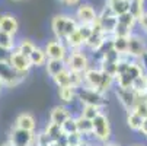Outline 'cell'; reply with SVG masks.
Instances as JSON below:
<instances>
[{"label":"cell","instance_id":"cell-24","mask_svg":"<svg viewBox=\"0 0 147 146\" xmlns=\"http://www.w3.org/2000/svg\"><path fill=\"white\" fill-rule=\"evenodd\" d=\"M115 83H117V88H122V89H131L133 88V83H134V77L128 73H121L115 76Z\"/></svg>","mask_w":147,"mask_h":146},{"label":"cell","instance_id":"cell-40","mask_svg":"<svg viewBox=\"0 0 147 146\" xmlns=\"http://www.w3.org/2000/svg\"><path fill=\"white\" fill-rule=\"evenodd\" d=\"M138 61H140V65H141V67L144 69V72L147 73V53H146V54H144V56H143V57H141V58L138 60Z\"/></svg>","mask_w":147,"mask_h":146},{"label":"cell","instance_id":"cell-49","mask_svg":"<svg viewBox=\"0 0 147 146\" xmlns=\"http://www.w3.org/2000/svg\"><path fill=\"white\" fill-rule=\"evenodd\" d=\"M89 146H102V145H89Z\"/></svg>","mask_w":147,"mask_h":146},{"label":"cell","instance_id":"cell-12","mask_svg":"<svg viewBox=\"0 0 147 146\" xmlns=\"http://www.w3.org/2000/svg\"><path fill=\"white\" fill-rule=\"evenodd\" d=\"M100 82H102V70L100 69L90 67V69H88L85 73H83V85L88 86V88L99 91Z\"/></svg>","mask_w":147,"mask_h":146},{"label":"cell","instance_id":"cell-27","mask_svg":"<svg viewBox=\"0 0 147 146\" xmlns=\"http://www.w3.org/2000/svg\"><path fill=\"white\" fill-rule=\"evenodd\" d=\"M35 48H36V45L32 43L31 39H25V38H24V39L19 41V44L16 45L15 50H18L20 54H24V56H26V57L29 58V56L32 54V51H34Z\"/></svg>","mask_w":147,"mask_h":146},{"label":"cell","instance_id":"cell-36","mask_svg":"<svg viewBox=\"0 0 147 146\" xmlns=\"http://www.w3.org/2000/svg\"><path fill=\"white\" fill-rule=\"evenodd\" d=\"M79 34L82 35V38L85 39V43L93 35V25H80L79 24V28H77Z\"/></svg>","mask_w":147,"mask_h":146},{"label":"cell","instance_id":"cell-15","mask_svg":"<svg viewBox=\"0 0 147 146\" xmlns=\"http://www.w3.org/2000/svg\"><path fill=\"white\" fill-rule=\"evenodd\" d=\"M15 127L18 129H22V130H28V132H34L35 127H36V123H35V118L28 114V113H24V114H19L15 120Z\"/></svg>","mask_w":147,"mask_h":146},{"label":"cell","instance_id":"cell-34","mask_svg":"<svg viewBox=\"0 0 147 146\" xmlns=\"http://www.w3.org/2000/svg\"><path fill=\"white\" fill-rule=\"evenodd\" d=\"M133 34H134V28H128V26H125V25L117 24L112 37H124V38H130Z\"/></svg>","mask_w":147,"mask_h":146},{"label":"cell","instance_id":"cell-48","mask_svg":"<svg viewBox=\"0 0 147 146\" xmlns=\"http://www.w3.org/2000/svg\"><path fill=\"white\" fill-rule=\"evenodd\" d=\"M34 146H45V145H36V143H35V145H34Z\"/></svg>","mask_w":147,"mask_h":146},{"label":"cell","instance_id":"cell-1","mask_svg":"<svg viewBox=\"0 0 147 146\" xmlns=\"http://www.w3.org/2000/svg\"><path fill=\"white\" fill-rule=\"evenodd\" d=\"M67 67L71 72L77 73H85L88 69H90V61L86 53H83V50H71L66 58Z\"/></svg>","mask_w":147,"mask_h":146},{"label":"cell","instance_id":"cell-14","mask_svg":"<svg viewBox=\"0 0 147 146\" xmlns=\"http://www.w3.org/2000/svg\"><path fill=\"white\" fill-rule=\"evenodd\" d=\"M71 117V111L63 104V105H55L51 111H50V121L55 123L58 126H61L66 120H69Z\"/></svg>","mask_w":147,"mask_h":146},{"label":"cell","instance_id":"cell-16","mask_svg":"<svg viewBox=\"0 0 147 146\" xmlns=\"http://www.w3.org/2000/svg\"><path fill=\"white\" fill-rule=\"evenodd\" d=\"M76 123H77V133H80L83 137L88 136H93V124L92 120H88L83 115L76 117Z\"/></svg>","mask_w":147,"mask_h":146},{"label":"cell","instance_id":"cell-23","mask_svg":"<svg viewBox=\"0 0 147 146\" xmlns=\"http://www.w3.org/2000/svg\"><path fill=\"white\" fill-rule=\"evenodd\" d=\"M128 39H130V38L112 37V48H114L118 54H121V56L128 54Z\"/></svg>","mask_w":147,"mask_h":146},{"label":"cell","instance_id":"cell-8","mask_svg":"<svg viewBox=\"0 0 147 146\" xmlns=\"http://www.w3.org/2000/svg\"><path fill=\"white\" fill-rule=\"evenodd\" d=\"M9 66L15 72H18L19 75H22V76H25L29 72V69L32 67L29 58L26 56H24V54H20L18 50H13L12 51L10 58H9Z\"/></svg>","mask_w":147,"mask_h":146},{"label":"cell","instance_id":"cell-11","mask_svg":"<svg viewBox=\"0 0 147 146\" xmlns=\"http://www.w3.org/2000/svg\"><path fill=\"white\" fill-rule=\"evenodd\" d=\"M115 95H117L118 101H119L128 111H131V110L134 108L136 102H137V96H138L133 89H122V88H117Z\"/></svg>","mask_w":147,"mask_h":146},{"label":"cell","instance_id":"cell-10","mask_svg":"<svg viewBox=\"0 0 147 146\" xmlns=\"http://www.w3.org/2000/svg\"><path fill=\"white\" fill-rule=\"evenodd\" d=\"M69 16L70 15L58 13V15H55L53 18V20H51V29H53V34L55 35L57 39L64 41V38H66V26H67V22H69Z\"/></svg>","mask_w":147,"mask_h":146},{"label":"cell","instance_id":"cell-47","mask_svg":"<svg viewBox=\"0 0 147 146\" xmlns=\"http://www.w3.org/2000/svg\"><path fill=\"white\" fill-rule=\"evenodd\" d=\"M133 146H144V145H141V143H137V145H133Z\"/></svg>","mask_w":147,"mask_h":146},{"label":"cell","instance_id":"cell-46","mask_svg":"<svg viewBox=\"0 0 147 146\" xmlns=\"http://www.w3.org/2000/svg\"><path fill=\"white\" fill-rule=\"evenodd\" d=\"M2 88H3V83H2V80H0V91H2Z\"/></svg>","mask_w":147,"mask_h":146},{"label":"cell","instance_id":"cell-25","mask_svg":"<svg viewBox=\"0 0 147 146\" xmlns=\"http://www.w3.org/2000/svg\"><path fill=\"white\" fill-rule=\"evenodd\" d=\"M137 102H136V105L131 111L137 113L140 117L143 118H147V96L146 94H137Z\"/></svg>","mask_w":147,"mask_h":146},{"label":"cell","instance_id":"cell-30","mask_svg":"<svg viewBox=\"0 0 147 146\" xmlns=\"http://www.w3.org/2000/svg\"><path fill=\"white\" fill-rule=\"evenodd\" d=\"M100 113H102L100 108L96 107V105H82V110H80V115H83V117L88 118V120H93Z\"/></svg>","mask_w":147,"mask_h":146},{"label":"cell","instance_id":"cell-20","mask_svg":"<svg viewBox=\"0 0 147 146\" xmlns=\"http://www.w3.org/2000/svg\"><path fill=\"white\" fill-rule=\"evenodd\" d=\"M44 132L48 134L51 142H60V140L64 139V136H66L64 132H63V129H61V126H58V124H55V123H51V121L47 123Z\"/></svg>","mask_w":147,"mask_h":146},{"label":"cell","instance_id":"cell-41","mask_svg":"<svg viewBox=\"0 0 147 146\" xmlns=\"http://www.w3.org/2000/svg\"><path fill=\"white\" fill-rule=\"evenodd\" d=\"M140 132H141V134L147 136V118H144V121H143V126H141Z\"/></svg>","mask_w":147,"mask_h":146},{"label":"cell","instance_id":"cell-28","mask_svg":"<svg viewBox=\"0 0 147 146\" xmlns=\"http://www.w3.org/2000/svg\"><path fill=\"white\" fill-rule=\"evenodd\" d=\"M16 45L18 44H16V41H15V35H10L7 32L0 31V47L13 51L16 48Z\"/></svg>","mask_w":147,"mask_h":146},{"label":"cell","instance_id":"cell-37","mask_svg":"<svg viewBox=\"0 0 147 146\" xmlns=\"http://www.w3.org/2000/svg\"><path fill=\"white\" fill-rule=\"evenodd\" d=\"M10 54H12V51H10V50H6V48H3V47H0V65L9 63Z\"/></svg>","mask_w":147,"mask_h":146},{"label":"cell","instance_id":"cell-29","mask_svg":"<svg viewBox=\"0 0 147 146\" xmlns=\"http://www.w3.org/2000/svg\"><path fill=\"white\" fill-rule=\"evenodd\" d=\"M53 80H54V83H55L58 88H63V86H71V82H70V70H69V67H67L66 70L60 72L57 76H54Z\"/></svg>","mask_w":147,"mask_h":146},{"label":"cell","instance_id":"cell-2","mask_svg":"<svg viewBox=\"0 0 147 146\" xmlns=\"http://www.w3.org/2000/svg\"><path fill=\"white\" fill-rule=\"evenodd\" d=\"M77 99L83 104V105H96L99 108H102L105 105V94L88 88V86H80L77 88Z\"/></svg>","mask_w":147,"mask_h":146},{"label":"cell","instance_id":"cell-6","mask_svg":"<svg viewBox=\"0 0 147 146\" xmlns=\"http://www.w3.org/2000/svg\"><path fill=\"white\" fill-rule=\"evenodd\" d=\"M147 53V39L138 34H133L128 39V56L134 60H140Z\"/></svg>","mask_w":147,"mask_h":146},{"label":"cell","instance_id":"cell-7","mask_svg":"<svg viewBox=\"0 0 147 146\" xmlns=\"http://www.w3.org/2000/svg\"><path fill=\"white\" fill-rule=\"evenodd\" d=\"M9 142L13 146H34L35 145V134H34V132L13 127L10 130Z\"/></svg>","mask_w":147,"mask_h":146},{"label":"cell","instance_id":"cell-44","mask_svg":"<svg viewBox=\"0 0 147 146\" xmlns=\"http://www.w3.org/2000/svg\"><path fill=\"white\" fill-rule=\"evenodd\" d=\"M130 3H144L146 0H128Z\"/></svg>","mask_w":147,"mask_h":146},{"label":"cell","instance_id":"cell-38","mask_svg":"<svg viewBox=\"0 0 147 146\" xmlns=\"http://www.w3.org/2000/svg\"><path fill=\"white\" fill-rule=\"evenodd\" d=\"M137 24H138V25L141 26V29H143V31L147 34V10H146V12L141 15V18L137 20Z\"/></svg>","mask_w":147,"mask_h":146},{"label":"cell","instance_id":"cell-51","mask_svg":"<svg viewBox=\"0 0 147 146\" xmlns=\"http://www.w3.org/2000/svg\"><path fill=\"white\" fill-rule=\"evenodd\" d=\"M146 80H147V73H146Z\"/></svg>","mask_w":147,"mask_h":146},{"label":"cell","instance_id":"cell-18","mask_svg":"<svg viewBox=\"0 0 147 146\" xmlns=\"http://www.w3.org/2000/svg\"><path fill=\"white\" fill-rule=\"evenodd\" d=\"M107 6L111 9V12L115 16H119L130 10V2L128 0H107Z\"/></svg>","mask_w":147,"mask_h":146},{"label":"cell","instance_id":"cell-50","mask_svg":"<svg viewBox=\"0 0 147 146\" xmlns=\"http://www.w3.org/2000/svg\"><path fill=\"white\" fill-rule=\"evenodd\" d=\"M15 2H22V0H15Z\"/></svg>","mask_w":147,"mask_h":146},{"label":"cell","instance_id":"cell-43","mask_svg":"<svg viewBox=\"0 0 147 146\" xmlns=\"http://www.w3.org/2000/svg\"><path fill=\"white\" fill-rule=\"evenodd\" d=\"M102 146H119V145H117V143H112V142H107V143H103Z\"/></svg>","mask_w":147,"mask_h":146},{"label":"cell","instance_id":"cell-42","mask_svg":"<svg viewBox=\"0 0 147 146\" xmlns=\"http://www.w3.org/2000/svg\"><path fill=\"white\" fill-rule=\"evenodd\" d=\"M48 146H64V145H63L61 142H51Z\"/></svg>","mask_w":147,"mask_h":146},{"label":"cell","instance_id":"cell-19","mask_svg":"<svg viewBox=\"0 0 147 146\" xmlns=\"http://www.w3.org/2000/svg\"><path fill=\"white\" fill-rule=\"evenodd\" d=\"M29 61H31V65L35 66V67L45 66L47 61H48V57H47L45 50L41 48V47H36V48L32 51V54L29 56Z\"/></svg>","mask_w":147,"mask_h":146},{"label":"cell","instance_id":"cell-21","mask_svg":"<svg viewBox=\"0 0 147 146\" xmlns=\"http://www.w3.org/2000/svg\"><path fill=\"white\" fill-rule=\"evenodd\" d=\"M58 96L61 99V102L64 104H71L77 99V89L73 86H63L58 88Z\"/></svg>","mask_w":147,"mask_h":146},{"label":"cell","instance_id":"cell-26","mask_svg":"<svg viewBox=\"0 0 147 146\" xmlns=\"http://www.w3.org/2000/svg\"><path fill=\"white\" fill-rule=\"evenodd\" d=\"M143 121H144V118L140 117L134 111H130L128 115H127V124H128V127L131 130H134V132H140V129L143 126Z\"/></svg>","mask_w":147,"mask_h":146},{"label":"cell","instance_id":"cell-32","mask_svg":"<svg viewBox=\"0 0 147 146\" xmlns=\"http://www.w3.org/2000/svg\"><path fill=\"white\" fill-rule=\"evenodd\" d=\"M61 129L64 132V134H73L77 133V123H76V117H70L69 120H66L61 124Z\"/></svg>","mask_w":147,"mask_h":146},{"label":"cell","instance_id":"cell-39","mask_svg":"<svg viewBox=\"0 0 147 146\" xmlns=\"http://www.w3.org/2000/svg\"><path fill=\"white\" fill-rule=\"evenodd\" d=\"M60 2L64 6H69V7H77L82 3V0H60Z\"/></svg>","mask_w":147,"mask_h":146},{"label":"cell","instance_id":"cell-13","mask_svg":"<svg viewBox=\"0 0 147 146\" xmlns=\"http://www.w3.org/2000/svg\"><path fill=\"white\" fill-rule=\"evenodd\" d=\"M0 31L7 32L10 35H16L19 31V22L16 16H13L12 13L0 15Z\"/></svg>","mask_w":147,"mask_h":146},{"label":"cell","instance_id":"cell-31","mask_svg":"<svg viewBox=\"0 0 147 146\" xmlns=\"http://www.w3.org/2000/svg\"><path fill=\"white\" fill-rule=\"evenodd\" d=\"M117 20H118V24L125 25V26H128V28H134V26L137 25V19H136L130 12H125V13L117 16Z\"/></svg>","mask_w":147,"mask_h":146},{"label":"cell","instance_id":"cell-45","mask_svg":"<svg viewBox=\"0 0 147 146\" xmlns=\"http://www.w3.org/2000/svg\"><path fill=\"white\" fill-rule=\"evenodd\" d=\"M0 146H13V145H12V143H10L9 140H7V142H5L3 145H0Z\"/></svg>","mask_w":147,"mask_h":146},{"label":"cell","instance_id":"cell-4","mask_svg":"<svg viewBox=\"0 0 147 146\" xmlns=\"http://www.w3.org/2000/svg\"><path fill=\"white\" fill-rule=\"evenodd\" d=\"M99 13L90 3H80L76 7V15L74 18L77 19V22L80 25H93L98 22Z\"/></svg>","mask_w":147,"mask_h":146},{"label":"cell","instance_id":"cell-5","mask_svg":"<svg viewBox=\"0 0 147 146\" xmlns=\"http://www.w3.org/2000/svg\"><path fill=\"white\" fill-rule=\"evenodd\" d=\"M44 50L47 53V57L53 58V60H66L67 56H69V48L64 44V41L57 39V38L55 39H50L48 43L45 44Z\"/></svg>","mask_w":147,"mask_h":146},{"label":"cell","instance_id":"cell-52","mask_svg":"<svg viewBox=\"0 0 147 146\" xmlns=\"http://www.w3.org/2000/svg\"><path fill=\"white\" fill-rule=\"evenodd\" d=\"M146 39H147V38H146Z\"/></svg>","mask_w":147,"mask_h":146},{"label":"cell","instance_id":"cell-3","mask_svg":"<svg viewBox=\"0 0 147 146\" xmlns=\"http://www.w3.org/2000/svg\"><path fill=\"white\" fill-rule=\"evenodd\" d=\"M93 124V137L98 142L107 143L111 137V124H109V118L105 115L103 113H100L98 117H95L92 120Z\"/></svg>","mask_w":147,"mask_h":146},{"label":"cell","instance_id":"cell-35","mask_svg":"<svg viewBox=\"0 0 147 146\" xmlns=\"http://www.w3.org/2000/svg\"><path fill=\"white\" fill-rule=\"evenodd\" d=\"M137 20L141 18V15L146 12L144 9V3H130V10H128Z\"/></svg>","mask_w":147,"mask_h":146},{"label":"cell","instance_id":"cell-33","mask_svg":"<svg viewBox=\"0 0 147 146\" xmlns=\"http://www.w3.org/2000/svg\"><path fill=\"white\" fill-rule=\"evenodd\" d=\"M136 94H146L147 92V80H146V75L137 77L133 83V88H131Z\"/></svg>","mask_w":147,"mask_h":146},{"label":"cell","instance_id":"cell-22","mask_svg":"<svg viewBox=\"0 0 147 146\" xmlns=\"http://www.w3.org/2000/svg\"><path fill=\"white\" fill-rule=\"evenodd\" d=\"M64 44L67 45L69 50H83L86 43H85V39L82 38V35L79 34V31H76L64 39Z\"/></svg>","mask_w":147,"mask_h":146},{"label":"cell","instance_id":"cell-9","mask_svg":"<svg viewBox=\"0 0 147 146\" xmlns=\"http://www.w3.org/2000/svg\"><path fill=\"white\" fill-rule=\"evenodd\" d=\"M22 77L24 76L19 75L18 72H15L9 66V63L0 65V80H2L3 86H16Z\"/></svg>","mask_w":147,"mask_h":146},{"label":"cell","instance_id":"cell-17","mask_svg":"<svg viewBox=\"0 0 147 146\" xmlns=\"http://www.w3.org/2000/svg\"><path fill=\"white\" fill-rule=\"evenodd\" d=\"M66 69H67L66 60H53V58H48L47 65H45V70H47L48 76H51V77L57 76L60 72L66 70Z\"/></svg>","mask_w":147,"mask_h":146}]
</instances>
